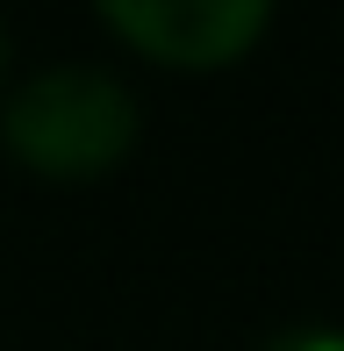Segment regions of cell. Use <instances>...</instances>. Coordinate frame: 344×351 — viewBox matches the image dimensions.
Listing matches in <instances>:
<instances>
[{
  "instance_id": "cell-1",
  "label": "cell",
  "mask_w": 344,
  "mask_h": 351,
  "mask_svg": "<svg viewBox=\"0 0 344 351\" xmlns=\"http://www.w3.org/2000/svg\"><path fill=\"white\" fill-rule=\"evenodd\" d=\"M8 151L43 180H101L136 143V93L101 65H43L0 115Z\"/></svg>"
},
{
  "instance_id": "cell-2",
  "label": "cell",
  "mask_w": 344,
  "mask_h": 351,
  "mask_svg": "<svg viewBox=\"0 0 344 351\" xmlns=\"http://www.w3.org/2000/svg\"><path fill=\"white\" fill-rule=\"evenodd\" d=\"M101 22L158 65H230L265 36V0H108Z\"/></svg>"
},
{
  "instance_id": "cell-3",
  "label": "cell",
  "mask_w": 344,
  "mask_h": 351,
  "mask_svg": "<svg viewBox=\"0 0 344 351\" xmlns=\"http://www.w3.org/2000/svg\"><path fill=\"white\" fill-rule=\"evenodd\" d=\"M258 351H344V330H280L273 344Z\"/></svg>"
},
{
  "instance_id": "cell-4",
  "label": "cell",
  "mask_w": 344,
  "mask_h": 351,
  "mask_svg": "<svg viewBox=\"0 0 344 351\" xmlns=\"http://www.w3.org/2000/svg\"><path fill=\"white\" fill-rule=\"evenodd\" d=\"M0 58H8V51H0Z\"/></svg>"
}]
</instances>
